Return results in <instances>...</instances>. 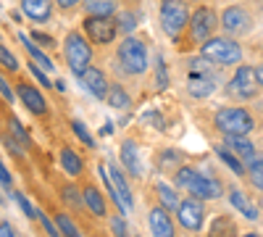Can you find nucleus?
Here are the masks:
<instances>
[{
  "mask_svg": "<svg viewBox=\"0 0 263 237\" xmlns=\"http://www.w3.org/2000/svg\"><path fill=\"white\" fill-rule=\"evenodd\" d=\"M221 27V16H218L211 6H197L190 16V24L182 34L177 45L182 48H203L205 42L216 34V29Z\"/></svg>",
  "mask_w": 263,
  "mask_h": 237,
  "instance_id": "nucleus-1",
  "label": "nucleus"
},
{
  "mask_svg": "<svg viewBox=\"0 0 263 237\" xmlns=\"http://www.w3.org/2000/svg\"><path fill=\"white\" fill-rule=\"evenodd\" d=\"M116 63H119V71L126 74V77H142V74H147L150 50L145 45V40L135 37V34L124 37L119 42V48H116Z\"/></svg>",
  "mask_w": 263,
  "mask_h": 237,
  "instance_id": "nucleus-2",
  "label": "nucleus"
},
{
  "mask_svg": "<svg viewBox=\"0 0 263 237\" xmlns=\"http://www.w3.org/2000/svg\"><path fill=\"white\" fill-rule=\"evenodd\" d=\"M63 58L66 66L71 69L74 77L82 79V74L90 69L92 63V42L87 40V34L82 29H71L69 34L63 37Z\"/></svg>",
  "mask_w": 263,
  "mask_h": 237,
  "instance_id": "nucleus-3",
  "label": "nucleus"
},
{
  "mask_svg": "<svg viewBox=\"0 0 263 237\" xmlns=\"http://www.w3.org/2000/svg\"><path fill=\"white\" fill-rule=\"evenodd\" d=\"M190 3L187 0H161L158 3V19H161V29L168 40L179 42L187 24H190Z\"/></svg>",
  "mask_w": 263,
  "mask_h": 237,
  "instance_id": "nucleus-4",
  "label": "nucleus"
},
{
  "mask_svg": "<svg viewBox=\"0 0 263 237\" xmlns=\"http://www.w3.org/2000/svg\"><path fill=\"white\" fill-rule=\"evenodd\" d=\"M213 126L224 137H229V135H250L253 126H255V119L248 108H242V105H224V108L213 111Z\"/></svg>",
  "mask_w": 263,
  "mask_h": 237,
  "instance_id": "nucleus-5",
  "label": "nucleus"
},
{
  "mask_svg": "<svg viewBox=\"0 0 263 237\" xmlns=\"http://www.w3.org/2000/svg\"><path fill=\"white\" fill-rule=\"evenodd\" d=\"M200 56L211 58L221 69L224 66H237V63L242 61V45H239L234 37H229V34H213L200 48Z\"/></svg>",
  "mask_w": 263,
  "mask_h": 237,
  "instance_id": "nucleus-6",
  "label": "nucleus"
},
{
  "mask_svg": "<svg viewBox=\"0 0 263 237\" xmlns=\"http://www.w3.org/2000/svg\"><path fill=\"white\" fill-rule=\"evenodd\" d=\"M260 93H263V87H260V82H258L255 66H245V63L234 71V77L227 82V87H224V95L232 98V100H239V103L255 100Z\"/></svg>",
  "mask_w": 263,
  "mask_h": 237,
  "instance_id": "nucleus-7",
  "label": "nucleus"
},
{
  "mask_svg": "<svg viewBox=\"0 0 263 237\" xmlns=\"http://www.w3.org/2000/svg\"><path fill=\"white\" fill-rule=\"evenodd\" d=\"M100 177H103L108 192H111V200H114L124 213L135 211V200H132V190H129V185H126V177L121 174L114 163H100Z\"/></svg>",
  "mask_w": 263,
  "mask_h": 237,
  "instance_id": "nucleus-8",
  "label": "nucleus"
},
{
  "mask_svg": "<svg viewBox=\"0 0 263 237\" xmlns=\"http://www.w3.org/2000/svg\"><path fill=\"white\" fill-rule=\"evenodd\" d=\"M255 29V19L253 13L245 8V6H239V3H232L221 11V32L229 34V37H248L250 32Z\"/></svg>",
  "mask_w": 263,
  "mask_h": 237,
  "instance_id": "nucleus-9",
  "label": "nucleus"
},
{
  "mask_svg": "<svg viewBox=\"0 0 263 237\" xmlns=\"http://www.w3.org/2000/svg\"><path fill=\"white\" fill-rule=\"evenodd\" d=\"M82 32L87 34V40L92 45H111L119 34V27L114 16H84Z\"/></svg>",
  "mask_w": 263,
  "mask_h": 237,
  "instance_id": "nucleus-10",
  "label": "nucleus"
},
{
  "mask_svg": "<svg viewBox=\"0 0 263 237\" xmlns=\"http://www.w3.org/2000/svg\"><path fill=\"white\" fill-rule=\"evenodd\" d=\"M177 216H179V224L190 232H197L203 227L205 222V208H203V200H197V198H187L182 200L179 211H177Z\"/></svg>",
  "mask_w": 263,
  "mask_h": 237,
  "instance_id": "nucleus-11",
  "label": "nucleus"
},
{
  "mask_svg": "<svg viewBox=\"0 0 263 237\" xmlns=\"http://www.w3.org/2000/svg\"><path fill=\"white\" fill-rule=\"evenodd\" d=\"M187 192L192 198H200V200H218L224 195V185L213 179V177H203V174H197L190 185H187Z\"/></svg>",
  "mask_w": 263,
  "mask_h": 237,
  "instance_id": "nucleus-12",
  "label": "nucleus"
},
{
  "mask_svg": "<svg viewBox=\"0 0 263 237\" xmlns=\"http://www.w3.org/2000/svg\"><path fill=\"white\" fill-rule=\"evenodd\" d=\"M16 93H18V100L24 103V108L34 116H45L48 114V100L42 98V93L29 82H18L16 84Z\"/></svg>",
  "mask_w": 263,
  "mask_h": 237,
  "instance_id": "nucleus-13",
  "label": "nucleus"
},
{
  "mask_svg": "<svg viewBox=\"0 0 263 237\" xmlns=\"http://www.w3.org/2000/svg\"><path fill=\"white\" fill-rule=\"evenodd\" d=\"M55 0H18V8L32 24H48L53 19Z\"/></svg>",
  "mask_w": 263,
  "mask_h": 237,
  "instance_id": "nucleus-14",
  "label": "nucleus"
},
{
  "mask_svg": "<svg viewBox=\"0 0 263 237\" xmlns=\"http://www.w3.org/2000/svg\"><path fill=\"white\" fill-rule=\"evenodd\" d=\"M82 84H84V90L90 93L92 98H98V100H105L108 98V90H111V82H108L105 74L100 69H95V66H90V69L82 74Z\"/></svg>",
  "mask_w": 263,
  "mask_h": 237,
  "instance_id": "nucleus-15",
  "label": "nucleus"
},
{
  "mask_svg": "<svg viewBox=\"0 0 263 237\" xmlns=\"http://www.w3.org/2000/svg\"><path fill=\"white\" fill-rule=\"evenodd\" d=\"M147 224H150V232H153V237H174V222H171L168 211H166L163 206L150 211Z\"/></svg>",
  "mask_w": 263,
  "mask_h": 237,
  "instance_id": "nucleus-16",
  "label": "nucleus"
},
{
  "mask_svg": "<svg viewBox=\"0 0 263 237\" xmlns=\"http://www.w3.org/2000/svg\"><path fill=\"white\" fill-rule=\"evenodd\" d=\"M224 145H227L229 150H234V153L245 161V166L258 156V150H255V145L248 140V135H229V137H224Z\"/></svg>",
  "mask_w": 263,
  "mask_h": 237,
  "instance_id": "nucleus-17",
  "label": "nucleus"
},
{
  "mask_svg": "<svg viewBox=\"0 0 263 237\" xmlns=\"http://www.w3.org/2000/svg\"><path fill=\"white\" fill-rule=\"evenodd\" d=\"M121 163L126 166V171L132 177L142 174V163H140V148L135 140H124L121 142Z\"/></svg>",
  "mask_w": 263,
  "mask_h": 237,
  "instance_id": "nucleus-18",
  "label": "nucleus"
},
{
  "mask_svg": "<svg viewBox=\"0 0 263 237\" xmlns=\"http://www.w3.org/2000/svg\"><path fill=\"white\" fill-rule=\"evenodd\" d=\"M84 16H116L121 11V0H84Z\"/></svg>",
  "mask_w": 263,
  "mask_h": 237,
  "instance_id": "nucleus-19",
  "label": "nucleus"
},
{
  "mask_svg": "<svg viewBox=\"0 0 263 237\" xmlns=\"http://www.w3.org/2000/svg\"><path fill=\"white\" fill-rule=\"evenodd\" d=\"M187 69H190V77H208V79H218V63H213L211 58H205V56H195V58H190V63H187Z\"/></svg>",
  "mask_w": 263,
  "mask_h": 237,
  "instance_id": "nucleus-20",
  "label": "nucleus"
},
{
  "mask_svg": "<svg viewBox=\"0 0 263 237\" xmlns=\"http://www.w3.org/2000/svg\"><path fill=\"white\" fill-rule=\"evenodd\" d=\"M218 87V79H208V77H190L187 79V93L192 98H211Z\"/></svg>",
  "mask_w": 263,
  "mask_h": 237,
  "instance_id": "nucleus-21",
  "label": "nucleus"
},
{
  "mask_svg": "<svg viewBox=\"0 0 263 237\" xmlns=\"http://www.w3.org/2000/svg\"><path fill=\"white\" fill-rule=\"evenodd\" d=\"M116 27H119V34H124V37H129L132 32L137 29V24H140V11H135V8H121L116 16Z\"/></svg>",
  "mask_w": 263,
  "mask_h": 237,
  "instance_id": "nucleus-22",
  "label": "nucleus"
},
{
  "mask_svg": "<svg viewBox=\"0 0 263 237\" xmlns=\"http://www.w3.org/2000/svg\"><path fill=\"white\" fill-rule=\"evenodd\" d=\"M61 166H63V171H66L69 177H79L82 171H84L82 156L77 153V150H71V148H63V150H61Z\"/></svg>",
  "mask_w": 263,
  "mask_h": 237,
  "instance_id": "nucleus-23",
  "label": "nucleus"
},
{
  "mask_svg": "<svg viewBox=\"0 0 263 237\" xmlns=\"http://www.w3.org/2000/svg\"><path fill=\"white\" fill-rule=\"evenodd\" d=\"M18 40L24 42V48H27L29 58H34V63H37V66H42L45 71H55V63H53V58H48L45 53H42V48H37V45H34V42H32L27 34H18Z\"/></svg>",
  "mask_w": 263,
  "mask_h": 237,
  "instance_id": "nucleus-24",
  "label": "nucleus"
},
{
  "mask_svg": "<svg viewBox=\"0 0 263 237\" xmlns=\"http://www.w3.org/2000/svg\"><path fill=\"white\" fill-rule=\"evenodd\" d=\"M105 103L111 105V108H116V111H124V108H129L132 105V98H129V93L121 87V84H111V90H108V98H105Z\"/></svg>",
  "mask_w": 263,
  "mask_h": 237,
  "instance_id": "nucleus-25",
  "label": "nucleus"
},
{
  "mask_svg": "<svg viewBox=\"0 0 263 237\" xmlns=\"http://www.w3.org/2000/svg\"><path fill=\"white\" fill-rule=\"evenodd\" d=\"M82 195H84V203H87V208H90L95 216H105V200L100 198V192H98V187L95 185H87L84 190H82Z\"/></svg>",
  "mask_w": 263,
  "mask_h": 237,
  "instance_id": "nucleus-26",
  "label": "nucleus"
},
{
  "mask_svg": "<svg viewBox=\"0 0 263 237\" xmlns=\"http://www.w3.org/2000/svg\"><path fill=\"white\" fill-rule=\"evenodd\" d=\"M156 192H158V200H161V206H163L166 211H179L182 200H179V195H177V190H174V187L158 182V185H156Z\"/></svg>",
  "mask_w": 263,
  "mask_h": 237,
  "instance_id": "nucleus-27",
  "label": "nucleus"
},
{
  "mask_svg": "<svg viewBox=\"0 0 263 237\" xmlns=\"http://www.w3.org/2000/svg\"><path fill=\"white\" fill-rule=\"evenodd\" d=\"M216 156L221 158V161H224V163L234 171V174H248V166H245V161L239 158V156L234 153V150H229L227 145H224V148H216Z\"/></svg>",
  "mask_w": 263,
  "mask_h": 237,
  "instance_id": "nucleus-28",
  "label": "nucleus"
},
{
  "mask_svg": "<svg viewBox=\"0 0 263 237\" xmlns=\"http://www.w3.org/2000/svg\"><path fill=\"white\" fill-rule=\"evenodd\" d=\"M229 198H232V203H234V208H239L245 213V219H250V222H255L258 219V211L248 203V198H245V192H239V190H232L229 192Z\"/></svg>",
  "mask_w": 263,
  "mask_h": 237,
  "instance_id": "nucleus-29",
  "label": "nucleus"
},
{
  "mask_svg": "<svg viewBox=\"0 0 263 237\" xmlns=\"http://www.w3.org/2000/svg\"><path fill=\"white\" fill-rule=\"evenodd\" d=\"M248 179L253 182V187H258L263 192V153H258L250 163H248Z\"/></svg>",
  "mask_w": 263,
  "mask_h": 237,
  "instance_id": "nucleus-30",
  "label": "nucleus"
},
{
  "mask_svg": "<svg viewBox=\"0 0 263 237\" xmlns=\"http://www.w3.org/2000/svg\"><path fill=\"white\" fill-rule=\"evenodd\" d=\"M195 177H197V171H195L192 166H187V163H184V166H179L177 171H174V185L182 187V190H187V185H190Z\"/></svg>",
  "mask_w": 263,
  "mask_h": 237,
  "instance_id": "nucleus-31",
  "label": "nucleus"
},
{
  "mask_svg": "<svg viewBox=\"0 0 263 237\" xmlns=\"http://www.w3.org/2000/svg\"><path fill=\"white\" fill-rule=\"evenodd\" d=\"M8 126H11V137H13L16 142H21V148H29V145H32V140H29V135H27V129L18 124V119H11Z\"/></svg>",
  "mask_w": 263,
  "mask_h": 237,
  "instance_id": "nucleus-32",
  "label": "nucleus"
},
{
  "mask_svg": "<svg viewBox=\"0 0 263 237\" xmlns=\"http://www.w3.org/2000/svg\"><path fill=\"white\" fill-rule=\"evenodd\" d=\"M0 61H3V69L6 71H18V61H16V56L8 50V45H0Z\"/></svg>",
  "mask_w": 263,
  "mask_h": 237,
  "instance_id": "nucleus-33",
  "label": "nucleus"
},
{
  "mask_svg": "<svg viewBox=\"0 0 263 237\" xmlns=\"http://www.w3.org/2000/svg\"><path fill=\"white\" fill-rule=\"evenodd\" d=\"M58 227H61V232H63V237H82L79 234V229L74 227V222L69 219V216H66V213H58Z\"/></svg>",
  "mask_w": 263,
  "mask_h": 237,
  "instance_id": "nucleus-34",
  "label": "nucleus"
},
{
  "mask_svg": "<svg viewBox=\"0 0 263 237\" xmlns=\"http://www.w3.org/2000/svg\"><path fill=\"white\" fill-rule=\"evenodd\" d=\"M63 200H66V203H74V206H82V203H84V195H82L77 187L66 185V187H63Z\"/></svg>",
  "mask_w": 263,
  "mask_h": 237,
  "instance_id": "nucleus-35",
  "label": "nucleus"
},
{
  "mask_svg": "<svg viewBox=\"0 0 263 237\" xmlns=\"http://www.w3.org/2000/svg\"><path fill=\"white\" fill-rule=\"evenodd\" d=\"M71 129H74V132H77V137H79V140H82L84 145H90V148L95 145V140L90 137V132H87V126H84L82 121H71Z\"/></svg>",
  "mask_w": 263,
  "mask_h": 237,
  "instance_id": "nucleus-36",
  "label": "nucleus"
},
{
  "mask_svg": "<svg viewBox=\"0 0 263 237\" xmlns=\"http://www.w3.org/2000/svg\"><path fill=\"white\" fill-rule=\"evenodd\" d=\"M37 219L42 222V227H45V232H48L50 237H61V227H55V224H53V222H50L42 211H37Z\"/></svg>",
  "mask_w": 263,
  "mask_h": 237,
  "instance_id": "nucleus-37",
  "label": "nucleus"
},
{
  "mask_svg": "<svg viewBox=\"0 0 263 237\" xmlns=\"http://www.w3.org/2000/svg\"><path fill=\"white\" fill-rule=\"evenodd\" d=\"M16 200H18L21 211H24V213H27L29 219H34V216H37V208H34V206H32V203L27 200V195H21V192H16Z\"/></svg>",
  "mask_w": 263,
  "mask_h": 237,
  "instance_id": "nucleus-38",
  "label": "nucleus"
},
{
  "mask_svg": "<svg viewBox=\"0 0 263 237\" xmlns=\"http://www.w3.org/2000/svg\"><path fill=\"white\" fill-rule=\"evenodd\" d=\"M156 82H158V87H161V90L168 84V79H166V69H163V58H161V56L156 58Z\"/></svg>",
  "mask_w": 263,
  "mask_h": 237,
  "instance_id": "nucleus-39",
  "label": "nucleus"
},
{
  "mask_svg": "<svg viewBox=\"0 0 263 237\" xmlns=\"http://www.w3.org/2000/svg\"><path fill=\"white\" fill-rule=\"evenodd\" d=\"M29 71L34 74V79H37V82L42 84V87H48V90L53 87V82H50V79L45 77V69H42V66H29Z\"/></svg>",
  "mask_w": 263,
  "mask_h": 237,
  "instance_id": "nucleus-40",
  "label": "nucleus"
},
{
  "mask_svg": "<svg viewBox=\"0 0 263 237\" xmlns=\"http://www.w3.org/2000/svg\"><path fill=\"white\" fill-rule=\"evenodd\" d=\"M111 232L116 234V237H126V224H124V219L121 216H111Z\"/></svg>",
  "mask_w": 263,
  "mask_h": 237,
  "instance_id": "nucleus-41",
  "label": "nucleus"
},
{
  "mask_svg": "<svg viewBox=\"0 0 263 237\" xmlns=\"http://www.w3.org/2000/svg\"><path fill=\"white\" fill-rule=\"evenodd\" d=\"M0 90H3V100H6V103H13V100L18 98V93H13V90H11V84H8V79H6V77L0 79Z\"/></svg>",
  "mask_w": 263,
  "mask_h": 237,
  "instance_id": "nucleus-42",
  "label": "nucleus"
},
{
  "mask_svg": "<svg viewBox=\"0 0 263 237\" xmlns=\"http://www.w3.org/2000/svg\"><path fill=\"white\" fill-rule=\"evenodd\" d=\"M82 3H84V0H55V8H61V11H77V8H82Z\"/></svg>",
  "mask_w": 263,
  "mask_h": 237,
  "instance_id": "nucleus-43",
  "label": "nucleus"
},
{
  "mask_svg": "<svg viewBox=\"0 0 263 237\" xmlns=\"http://www.w3.org/2000/svg\"><path fill=\"white\" fill-rule=\"evenodd\" d=\"M32 37H34L37 42H42V45L55 48V40H53V37H48V34H42V32H37V29H32Z\"/></svg>",
  "mask_w": 263,
  "mask_h": 237,
  "instance_id": "nucleus-44",
  "label": "nucleus"
},
{
  "mask_svg": "<svg viewBox=\"0 0 263 237\" xmlns=\"http://www.w3.org/2000/svg\"><path fill=\"white\" fill-rule=\"evenodd\" d=\"M0 177H3V190L8 192V190H11V185H13V179H11V171H8V166H6V163L0 166Z\"/></svg>",
  "mask_w": 263,
  "mask_h": 237,
  "instance_id": "nucleus-45",
  "label": "nucleus"
},
{
  "mask_svg": "<svg viewBox=\"0 0 263 237\" xmlns=\"http://www.w3.org/2000/svg\"><path fill=\"white\" fill-rule=\"evenodd\" d=\"M0 237H16L13 234V229H11V224L3 219V222H0Z\"/></svg>",
  "mask_w": 263,
  "mask_h": 237,
  "instance_id": "nucleus-46",
  "label": "nucleus"
},
{
  "mask_svg": "<svg viewBox=\"0 0 263 237\" xmlns=\"http://www.w3.org/2000/svg\"><path fill=\"white\" fill-rule=\"evenodd\" d=\"M255 71H258V82H260V87H263V63H260V66H255Z\"/></svg>",
  "mask_w": 263,
  "mask_h": 237,
  "instance_id": "nucleus-47",
  "label": "nucleus"
},
{
  "mask_svg": "<svg viewBox=\"0 0 263 237\" xmlns=\"http://www.w3.org/2000/svg\"><path fill=\"white\" fill-rule=\"evenodd\" d=\"M242 237H258V234H242Z\"/></svg>",
  "mask_w": 263,
  "mask_h": 237,
  "instance_id": "nucleus-48",
  "label": "nucleus"
},
{
  "mask_svg": "<svg viewBox=\"0 0 263 237\" xmlns=\"http://www.w3.org/2000/svg\"><path fill=\"white\" fill-rule=\"evenodd\" d=\"M260 206H263V198H260Z\"/></svg>",
  "mask_w": 263,
  "mask_h": 237,
  "instance_id": "nucleus-49",
  "label": "nucleus"
},
{
  "mask_svg": "<svg viewBox=\"0 0 263 237\" xmlns=\"http://www.w3.org/2000/svg\"><path fill=\"white\" fill-rule=\"evenodd\" d=\"M260 53H263V45H260Z\"/></svg>",
  "mask_w": 263,
  "mask_h": 237,
  "instance_id": "nucleus-50",
  "label": "nucleus"
}]
</instances>
